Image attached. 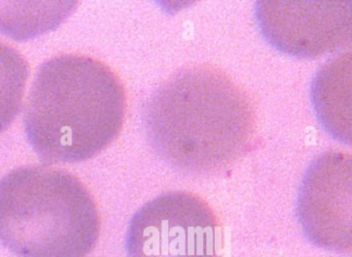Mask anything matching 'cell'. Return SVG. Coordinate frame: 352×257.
I'll use <instances>...</instances> for the list:
<instances>
[{
  "label": "cell",
  "mask_w": 352,
  "mask_h": 257,
  "mask_svg": "<svg viewBox=\"0 0 352 257\" xmlns=\"http://www.w3.org/2000/svg\"><path fill=\"white\" fill-rule=\"evenodd\" d=\"M256 113L247 92L215 65H185L146 102L143 123L152 149L166 164L193 176L218 174L252 143Z\"/></svg>",
  "instance_id": "obj_1"
},
{
  "label": "cell",
  "mask_w": 352,
  "mask_h": 257,
  "mask_svg": "<svg viewBox=\"0 0 352 257\" xmlns=\"http://www.w3.org/2000/svg\"><path fill=\"white\" fill-rule=\"evenodd\" d=\"M126 110L124 87L102 61L80 54L43 63L24 109L28 142L43 161H85L120 133Z\"/></svg>",
  "instance_id": "obj_2"
},
{
  "label": "cell",
  "mask_w": 352,
  "mask_h": 257,
  "mask_svg": "<svg viewBox=\"0 0 352 257\" xmlns=\"http://www.w3.org/2000/svg\"><path fill=\"white\" fill-rule=\"evenodd\" d=\"M96 201L74 175L25 166L0 180V242L18 257H85L98 243Z\"/></svg>",
  "instance_id": "obj_3"
},
{
  "label": "cell",
  "mask_w": 352,
  "mask_h": 257,
  "mask_svg": "<svg viewBox=\"0 0 352 257\" xmlns=\"http://www.w3.org/2000/svg\"><path fill=\"white\" fill-rule=\"evenodd\" d=\"M221 225L209 203L186 191L164 193L133 216L125 247L129 257H218Z\"/></svg>",
  "instance_id": "obj_4"
},
{
  "label": "cell",
  "mask_w": 352,
  "mask_h": 257,
  "mask_svg": "<svg viewBox=\"0 0 352 257\" xmlns=\"http://www.w3.org/2000/svg\"><path fill=\"white\" fill-rule=\"evenodd\" d=\"M256 17L267 41L292 56L314 58L351 42V0H263Z\"/></svg>",
  "instance_id": "obj_5"
},
{
  "label": "cell",
  "mask_w": 352,
  "mask_h": 257,
  "mask_svg": "<svg viewBox=\"0 0 352 257\" xmlns=\"http://www.w3.org/2000/svg\"><path fill=\"white\" fill-rule=\"evenodd\" d=\"M351 155L331 150L309 166L300 185L298 216L307 238L320 248L351 251Z\"/></svg>",
  "instance_id": "obj_6"
},
{
  "label": "cell",
  "mask_w": 352,
  "mask_h": 257,
  "mask_svg": "<svg viewBox=\"0 0 352 257\" xmlns=\"http://www.w3.org/2000/svg\"><path fill=\"white\" fill-rule=\"evenodd\" d=\"M350 53L325 63L313 82V102L321 123L342 142L350 144Z\"/></svg>",
  "instance_id": "obj_7"
},
{
  "label": "cell",
  "mask_w": 352,
  "mask_h": 257,
  "mask_svg": "<svg viewBox=\"0 0 352 257\" xmlns=\"http://www.w3.org/2000/svg\"><path fill=\"white\" fill-rule=\"evenodd\" d=\"M28 76L30 65L23 55L0 41V135L19 113Z\"/></svg>",
  "instance_id": "obj_8"
}]
</instances>
